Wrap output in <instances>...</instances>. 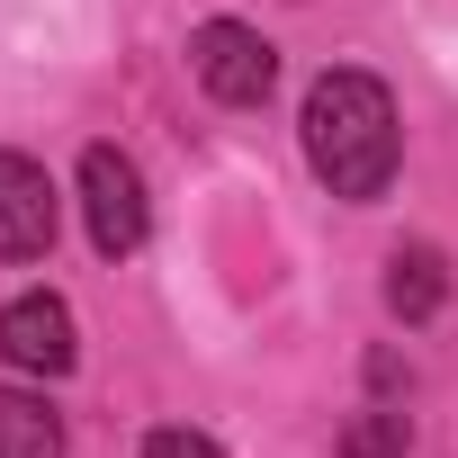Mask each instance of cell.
Listing matches in <instances>:
<instances>
[{
  "instance_id": "8",
  "label": "cell",
  "mask_w": 458,
  "mask_h": 458,
  "mask_svg": "<svg viewBox=\"0 0 458 458\" xmlns=\"http://www.w3.org/2000/svg\"><path fill=\"white\" fill-rule=\"evenodd\" d=\"M404 440H413L404 413H360V422L342 431V458H404Z\"/></svg>"
},
{
  "instance_id": "4",
  "label": "cell",
  "mask_w": 458,
  "mask_h": 458,
  "mask_svg": "<svg viewBox=\"0 0 458 458\" xmlns=\"http://www.w3.org/2000/svg\"><path fill=\"white\" fill-rule=\"evenodd\" d=\"M0 360H10V369H28V377H64V369L81 360L72 306H64L55 288H28V297H10V306H0Z\"/></svg>"
},
{
  "instance_id": "5",
  "label": "cell",
  "mask_w": 458,
  "mask_h": 458,
  "mask_svg": "<svg viewBox=\"0 0 458 458\" xmlns=\"http://www.w3.org/2000/svg\"><path fill=\"white\" fill-rule=\"evenodd\" d=\"M55 252V180L28 153H0V261H46Z\"/></svg>"
},
{
  "instance_id": "1",
  "label": "cell",
  "mask_w": 458,
  "mask_h": 458,
  "mask_svg": "<svg viewBox=\"0 0 458 458\" xmlns=\"http://www.w3.org/2000/svg\"><path fill=\"white\" fill-rule=\"evenodd\" d=\"M297 126H306V162L333 198H386L404 135H395V99H386L377 72H324L306 90Z\"/></svg>"
},
{
  "instance_id": "3",
  "label": "cell",
  "mask_w": 458,
  "mask_h": 458,
  "mask_svg": "<svg viewBox=\"0 0 458 458\" xmlns=\"http://www.w3.org/2000/svg\"><path fill=\"white\" fill-rule=\"evenodd\" d=\"M189 64H198L207 99H225V108H261V99H270V81H279L270 37H261V28H243V19H207V28L189 37Z\"/></svg>"
},
{
  "instance_id": "7",
  "label": "cell",
  "mask_w": 458,
  "mask_h": 458,
  "mask_svg": "<svg viewBox=\"0 0 458 458\" xmlns=\"http://www.w3.org/2000/svg\"><path fill=\"white\" fill-rule=\"evenodd\" d=\"M0 458H64V422L46 395L0 386Z\"/></svg>"
},
{
  "instance_id": "6",
  "label": "cell",
  "mask_w": 458,
  "mask_h": 458,
  "mask_svg": "<svg viewBox=\"0 0 458 458\" xmlns=\"http://www.w3.org/2000/svg\"><path fill=\"white\" fill-rule=\"evenodd\" d=\"M440 297H449V261H440L431 243H404V252L386 261V306H395L404 324H431Z\"/></svg>"
},
{
  "instance_id": "2",
  "label": "cell",
  "mask_w": 458,
  "mask_h": 458,
  "mask_svg": "<svg viewBox=\"0 0 458 458\" xmlns=\"http://www.w3.org/2000/svg\"><path fill=\"white\" fill-rule=\"evenodd\" d=\"M81 216H90V243H99L108 261H126V252L153 234L144 171H135L117 144H90V153H81Z\"/></svg>"
},
{
  "instance_id": "9",
  "label": "cell",
  "mask_w": 458,
  "mask_h": 458,
  "mask_svg": "<svg viewBox=\"0 0 458 458\" xmlns=\"http://www.w3.org/2000/svg\"><path fill=\"white\" fill-rule=\"evenodd\" d=\"M144 458H225V449H216L207 431H153V440H144Z\"/></svg>"
}]
</instances>
